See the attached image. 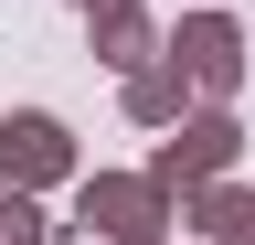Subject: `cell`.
I'll use <instances>...</instances> for the list:
<instances>
[{
  "label": "cell",
  "mask_w": 255,
  "mask_h": 245,
  "mask_svg": "<svg viewBox=\"0 0 255 245\" xmlns=\"http://www.w3.org/2000/svg\"><path fill=\"white\" fill-rule=\"evenodd\" d=\"M75 224L107 235V245H128V235H170V224H181V192H170L159 171H85V181H75Z\"/></svg>",
  "instance_id": "1"
},
{
  "label": "cell",
  "mask_w": 255,
  "mask_h": 245,
  "mask_svg": "<svg viewBox=\"0 0 255 245\" xmlns=\"http://www.w3.org/2000/svg\"><path fill=\"white\" fill-rule=\"evenodd\" d=\"M170 53H181V75L202 85V107H234V85H245V21L234 11L191 0V11L170 21Z\"/></svg>",
  "instance_id": "2"
},
{
  "label": "cell",
  "mask_w": 255,
  "mask_h": 245,
  "mask_svg": "<svg viewBox=\"0 0 255 245\" xmlns=\"http://www.w3.org/2000/svg\"><path fill=\"white\" fill-rule=\"evenodd\" d=\"M234 160H245V117H234V107H191L181 128L149 149V171L170 181V192H191V181H234Z\"/></svg>",
  "instance_id": "3"
},
{
  "label": "cell",
  "mask_w": 255,
  "mask_h": 245,
  "mask_svg": "<svg viewBox=\"0 0 255 245\" xmlns=\"http://www.w3.org/2000/svg\"><path fill=\"white\" fill-rule=\"evenodd\" d=\"M75 181V128L53 107H11L0 117V192H53Z\"/></svg>",
  "instance_id": "4"
},
{
  "label": "cell",
  "mask_w": 255,
  "mask_h": 245,
  "mask_svg": "<svg viewBox=\"0 0 255 245\" xmlns=\"http://www.w3.org/2000/svg\"><path fill=\"white\" fill-rule=\"evenodd\" d=\"M117 96H128V117H138V128H181L202 85L181 75V53H159V64H138V75H117Z\"/></svg>",
  "instance_id": "5"
},
{
  "label": "cell",
  "mask_w": 255,
  "mask_h": 245,
  "mask_svg": "<svg viewBox=\"0 0 255 245\" xmlns=\"http://www.w3.org/2000/svg\"><path fill=\"white\" fill-rule=\"evenodd\" d=\"M181 224H202V245H255V192L245 181H191Z\"/></svg>",
  "instance_id": "6"
},
{
  "label": "cell",
  "mask_w": 255,
  "mask_h": 245,
  "mask_svg": "<svg viewBox=\"0 0 255 245\" xmlns=\"http://www.w3.org/2000/svg\"><path fill=\"white\" fill-rule=\"evenodd\" d=\"M170 53V32H159L149 11H96V64H117V75H138Z\"/></svg>",
  "instance_id": "7"
},
{
  "label": "cell",
  "mask_w": 255,
  "mask_h": 245,
  "mask_svg": "<svg viewBox=\"0 0 255 245\" xmlns=\"http://www.w3.org/2000/svg\"><path fill=\"white\" fill-rule=\"evenodd\" d=\"M0 245H53V213L32 192H0Z\"/></svg>",
  "instance_id": "8"
},
{
  "label": "cell",
  "mask_w": 255,
  "mask_h": 245,
  "mask_svg": "<svg viewBox=\"0 0 255 245\" xmlns=\"http://www.w3.org/2000/svg\"><path fill=\"white\" fill-rule=\"evenodd\" d=\"M75 11H85V21H96V11H138V0H75Z\"/></svg>",
  "instance_id": "9"
},
{
  "label": "cell",
  "mask_w": 255,
  "mask_h": 245,
  "mask_svg": "<svg viewBox=\"0 0 255 245\" xmlns=\"http://www.w3.org/2000/svg\"><path fill=\"white\" fill-rule=\"evenodd\" d=\"M128 245H170V235H128Z\"/></svg>",
  "instance_id": "10"
}]
</instances>
